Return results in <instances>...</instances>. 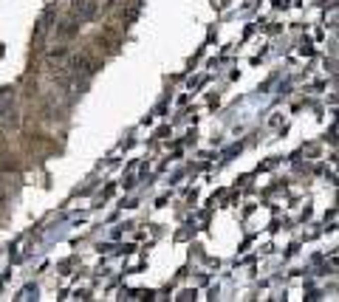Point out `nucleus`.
<instances>
[]
</instances>
